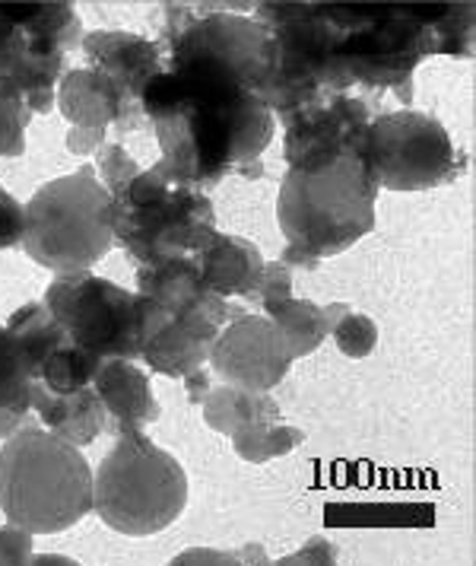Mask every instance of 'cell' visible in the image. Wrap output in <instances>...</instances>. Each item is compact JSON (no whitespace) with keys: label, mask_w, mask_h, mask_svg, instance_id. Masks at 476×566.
<instances>
[{"label":"cell","mask_w":476,"mask_h":566,"mask_svg":"<svg viewBox=\"0 0 476 566\" xmlns=\"http://www.w3.org/2000/svg\"><path fill=\"white\" fill-rule=\"evenodd\" d=\"M140 112L152 122L159 176L181 185H216L232 172L261 176L274 140V112L223 61L166 45V67L147 83Z\"/></svg>","instance_id":"6da1fadb"},{"label":"cell","mask_w":476,"mask_h":566,"mask_svg":"<svg viewBox=\"0 0 476 566\" xmlns=\"http://www.w3.org/2000/svg\"><path fill=\"white\" fill-rule=\"evenodd\" d=\"M330 23V49L321 67L327 99L352 96V90L372 99L398 93L401 103L413 99V71L429 54H438L435 32L420 17L416 3H325Z\"/></svg>","instance_id":"7a4b0ae2"},{"label":"cell","mask_w":476,"mask_h":566,"mask_svg":"<svg viewBox=\"0 0 476 566\" xmlns=\"http://www.w3.org/2000/svg\"><path fill=\"white\" fill-rule=\"evenodd\" d=\"M378 181L366 156L347 154L318 169H289L279 185L276 220L286 235L283 264L318 268L375 227Z\"/></svg>","instance_id":"3957f363"},{"label":"cell","mask_w":476,"mask_h":566,"mask_svg":"<svg viewBox=\"0 0 476 566\" xmlns=\"http://www.w3.org/2000/svg\"><path fill=\"white\" fill-rule=\"evenodd\" d=\"M0 513L29 535L67 532L93 513V471L80 446L42 427H17L0 446Z\"/></svg>","instance_id":"277c9868"},{"label":"cell","mask_w":476,"mask_h":566,"mask_svg":"<svg viewBox=\"0 0 476 566\" xmlns=\"http://www.w3.org/2000/svg\"><path fill=\"white\" fill-rule=\"evenodd\" d=\"M188 506V474L144 430H118L115 449L93 474V510L130 538L169 528Z\"/></svg>","instance_id":"5b68a950"},{"label":"cell","mask_w":476,"mask_h":566,"mask_svg":"<svg viewBox=\"0 0 476 566\" xmlns=\"http://www.w3.org/2000/svg\"><path fill=\"white\" fill-rule=\"evenodd\" d=\"M108 227L140 264H159L203 249L216 232V213L201 188L140 169L112 195Z\"/></svg>","instance_id":"8992f818"},{"label":"cell","mask_w":476,"mask_h":566,"mask_svg":"<svg viewBox=\"0 0 476 566\" xmlns=\"http://www.w3.org/2000/svg\"><path fill=\"white\" fill-rule=\"evenodd\" d=\"M108 207L112 191L96 179L93 166L45 181L25 205L20 245L35 264L54 274L89 271L115 245Z\"/></svg>","instance_id":"52a82bcc"},{"label":"cell","mask_w":476,"mask_h":566,"mask_svg":"<svg viewBox=\"0 0 476 566\" xmlns=\"http://www.w3.org/2000/svg\"><path fill=\"white\" fill-rule=\"evenodd\" d=\"M45 310L64 335L99 360H137L144 344L147 300L89 271L57 274L45 293Z\"/></svg>","instance_id":"ba28073f"},{"label":"cell","mask_w":476,"mask_h":566,"mask_svg":"<svg viewBox=\"0 0 476 566\" xmlns=\"http://www.w3.org/2000/svg\"><path fill=\"white\" fill-rule=\"evenodd\" d=\"M366 159L378 188L388 191H429L448 185L467 163L438 118L410 108L372 118L366 134Z\"/></svg>","instance_id":"9c48e42d"},{"label":"cell","mask_w":476,"mask_h":566,"mask_svg":"<svg viewBox=\"0 0 476 566\" xmlns=\"http://www.w3.org/2000/svg\"><path fill=\"white\" fill-rule=\"evenodd\" d=\"M80 20L67 3H0V77L23 90L29 112H49L64 45Z\"/></svg>","instance_id":"30bf717a"},{"label":"cell","mask_w":476,"mask_h":566,"mask_svg":"<svg viewBox=\"0 0 476 566\" xmlns=\"http://www.w3.org/2000/svg\"><path fill=\"white\" fill-rule=\"evenodd\" d=\"M144 300H147V312H144L140 360H147L152 373H162L172 379H184L194 369H203V360H210L220 328L239 315V312H229V303L207 306V310L172 312L159 306L150 296Z\"/></svg>","instance_id":"8fae6325"},{"label":"cell","mask_w":476,"mask_h":566,"mask_svg":"<svg viewBox=\"0 0 476 566\" xmlns=\"http://www.w3.org/2000/svg\"><path fill=\"white\" fill-rule=\"evenodd\" d=\"M283 156L289 169H318L340 156H366L372 112L362 96H334L283 122Z\"/></svg>","instance_id":"7c38bea8"},{"label":"cell","mask_w":476,"mask_h":566,"mask_svg":"<svg viewBox=\"0 0 476 566\" xmlns=\"http://www.w3.org/2000/svg\"><path fill=\"white\" fill-rule=\"evenodd\" d=\"M210 363L226 379V386L271 391L286 379L293 366V350L267 315L239 312L220 328Z\"/></svg>","instance_id":"4fadbf2b"},{"label":"cell","mask_w":476,"mask_h":566,"mask_svg":"<svg viewBox=\"0 0 476 566\" xmlns=\"http://www.w3.org/2000/svg\"><path fill=\"white\" fill-rule=\"evenodd\" d=\"M83 52L89 54L93 71L118 96L121 122H134L147 83L166 67L162 49L130 32H89L83 39Z\"/></svg>","instance_id":"5bb4252c"},{"label":"cell","mask_w":476,"mask_h":566,"mask_svg":"<svg viewBox=\"0 0 476 566\" xmlns=\"http://www.w3.org/2000/svg\"><path fill=\"white\" fill-rule=\"evenodd\" d=\"M191 258L201 268L207 290L223 300L257 293V286L264 281V268H267V261L254 242L242 235H229V232H213L210 242Z\"/></svg>","instance_id":"9a60e30c"},{"label":"cell","mask_w":476,"mask_h":566,"mask_svg":"<svg viewBox=\"0 0 476 566\" xmlns=\"http://www.w3.org/2000/svg\"><path fill=\"white\" fill-rule=\"evenodd\" d=\"M93 388L99 395L105 413L115 420L118 430H140L159 417V405L152 398L150 379L130 360H102L99 373L93 379Z\"/></svg>","instance_id":"2e32d148"},{"label":"cell","mask_w":476,"mask_h":566,"mask_svg":"<svg viewBox=\"0 0 476 566\" xmlns=\"http://www.w3.org/2000/svg\"><path fill=\"white\" fill-rule=\"evenodd\" d=\"M137 293L156 300L166 310H207V306H220L226 303L223 296L210 293L201 277V268L194 264V258H169L159 264H140L137 274Z\"/></svg>","instance_id":"e0dca14e"},{"label":"cell","mask_w":476,"mask_h":566,"mask_svg":"<svg viewBox=\"0 0 476 566\" xmlns=\"http://www.w3.org/2000/svg\"><path fill=\"white\" fill-rule=\"evenodd\" d=\"M32 408L51 433L74 446H89L105 427V408L93 386L80 388L74 395H51L45 388L32 386Z\"/></svg>","instance_id":"ac0fdd59"},{"label":"cell","mask_w":476,"mask_h":566,"mask_svg":"<svg viewBox=\"0 0 476 566\" xmlns=\"http://www.w3.org/2000/svg\"><path fill=\"white\" fill-rule=\"evenodd\" d=\"M61 112L80 130L105 134L108 122H121V105L112 86L96 71H74L61 83Z\"/></svg>","instance_id":"d6986e66"},{"label":"cell","mask_w":476,"mask_h":566,"mask_svg":"<svg viewBox=\"0 0 476 566\" xmlns=\"http://www.w3.org/2000/svg\"><path fill=\"white\" fill-rule=\"evenodd\" d=\"M203 417L213 430L232 437L235 430L251 423H276L279 405L271 398V391H248L239 386L210 388L203 395Z\"/></svg>","instance_id":"ffe728a7"},{"label":"cell","mask_w":476,"mask_h":566,"mask_svg":"<svg viewBox=\"0 0 476 566\" xmlns=\"http://www.w3.org/2000/svg\"><path fill=\"white\" fill-rule=\"evenodd\" d=\"M264 312L279 328V335L286 337V344L293 350V360L315 354L325 344V337L330 335L325 306H318L311 300H296L293 293L264 300Z\"/></svg>","instance_id":"44dd1931"},{"label":"cell","mask_w":476,"mask_h":566,"mask_svg":"<svg viewBox=\"0 0 476 566\" xmlns=\"http://www.w3.org/2000/svg\"><path fill=\"white\" fill-rule=\"evenodd\" d=\"M32 369L20 340L7 325H0V437L13 433L32 408Z\"/></svg>","instance_id":"7402d4cb"},{"label":"cell","mask_w":476,"mask_h":566,"mask_svg":"<svg viewBox=\"0 0 476 566\" xmlns=\"http://www.w3.org/2000/svg\"><path fill=\"white\" fill-rule=\"evenodd\" d=\"M102 360L93 357L89 350H83L71 337L57 340L49 350V357L42 360L35 373V386L45 388L51 395H74L80 388L93 386Z\"/></svg>","instance_id":"603a6c76"},{"label":"cell","mask_w":476,"mask_h":566,"mask_svg":"<svg viewBox=\"0 0 476 566\" xmlns=\"http://www.w3.org/2000/svg\"><path fill=\"white\" fill-rule=\"evenodd\" d=\"M420 17L426 20L438 54L452 57H470L474 52V3H416Z\"/></svg>","instance_id":"cb8c5ba5"},{"label":"cell","mask_w":476,"mask_h":566,"mask_svg":"<svg viewBox=\"0 0 476 566\" xmlns=\"http://www.w3.org/2000/svg\"><path fill=\"white\" fill-rule=\"evenodd\" d=\"M302 430L296 427H283L279 420L276 423H251L232 433V446L235 452L245 459V462L264 464L276 459V455H286L293 452L296 446H302Z\"/></svg>","instance_id":"d4e9b609"},{"label":"cell","mask_w":476,"mask_h":566,"mask_svg":"<svg viewBox=\"0 0 476 566\" xmlns=\"http://www.w3.org/2000/svg\"><path fill=\"white\" fill-rule=\"evenodd\" d=\"M327 312V325H330V335L337 340V347L352 357V360H362L375 350L378 344V325L372 318L359 315L350 306L343 303H334V306H325Z\"/></svg>","instance_id":"484cf974"},{"label":"cell","mask_w":476,"mask_h":566,"mask_svg":"<svg viewBox=\"0 0 476 566\" xmlns=\"http://www.w3.org/2000/svg\"><path fill=\"white\" fill-rule=\"evenodd\" d=\"M29 105L23 90L10 77H0V156L23 154V130L29 122Z\"/></svg>","instance_id":"4316f807"},{"label":"cell","mask_w":476,"mask_h":566,"mask_svg":"<svg viewBox=\"0 0 476 566\" xmlns=\"http://www.w3.org/2000/svg\"><path fill=\"white\" fill-rule=\"evenodd\" d=\"M23 223L25 207L7 188H0V249H13L23 242Z\"/></svg>","instance_id":"83f0119b"},{"label":"cell","mask_w":476,"mask_h":566,"mask_svg":"<svg viewBox=\"0 0 476 566\" xmlns=\"http://www.w3.org/2000/svg\"><path fill=\"white\" fill-rule=\"evenodd\" d=\"M99 163L102 169H105V181H102V185H105L112 195L140 172V169L127 159L121 147H105V150H99Z\"/></svg>","instance_id":"f1b7e54d"},{"label":"cell","mask_w":476,"mask_h":566,"mask_svg":"<svg viewBox=\"0 0 476 566\" xmlns=\"http://www.w3.org/2000/svg\"><path fill=\"white\" fill-rule=\"evenodd\" d=\"M32 557V538L29 532L10 525V528H0V564H20Z\"/></svg>","instance_id":"f546056e"},{"label":"cell","mask_w":476,"mask_h":566,"mask_svg":"<svg viewBox=\"0 0 476 566\" xmlns=\"http://www.w3.org/2000/svg\"><path fill=\"white\" fill-rule=\"evenodd\" d=\"M334 564L337 560V547L325 538H311L308 541V547H302L299 554H293V557H286V564Z\"/></svg>","instance_id":"4dcf8cb0"},{"label":"cell","mask_w":476,"mask_h":566,"mask_svg":"<svg viewBox=\"0 0 476 566\" xmlns=\"http://www.w3.org/2000/svg\"><path fill=\"white\" fill-rule=\"evenodd\" d=\"M188 382H191V401H201V388L203 391H210V376L203 373V369H194L191 376H184Z\"/></svg>","instance_id":"1f68e13d"}]
</instances>
